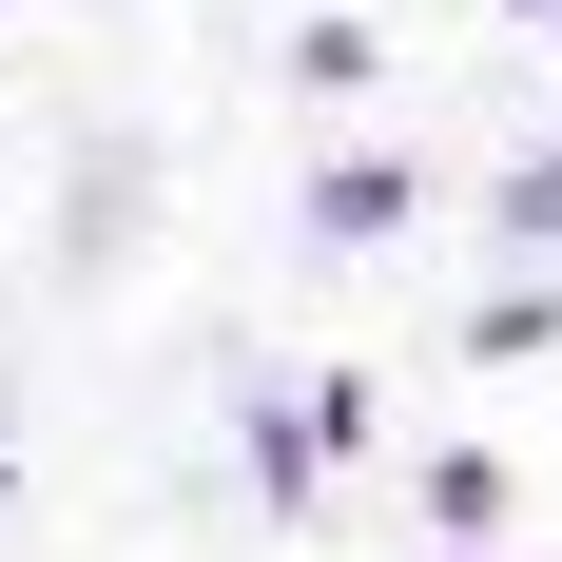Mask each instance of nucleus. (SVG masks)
I'll return each instance as SVG.
<instances>
[{"mask_svg":"<svg viewBox=\"0 0 562 562\" xmlns=\"http://www.w3.org/2000/svg\"><path fill=\"white\" fill-rule=\"evenodd\" d=\"M505 214H524V233H562V156H543V175H524V194H505Z\"/></svg>","mask_w":562,"mask_h":562,"instance_id":"f257e3e1","label":"nucleus"}]
</instances>
